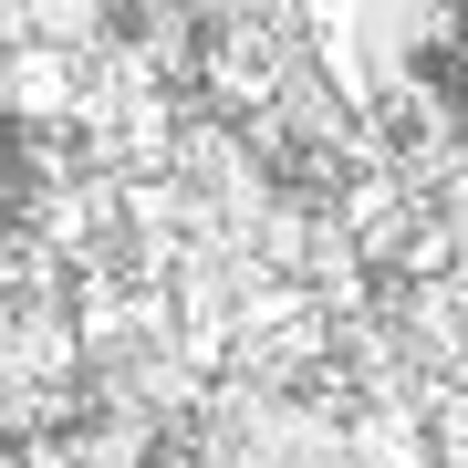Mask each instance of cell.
<instances>
[{"label":"cell","mask_w":468,"mask_h":468,"mask_svg":"<svg viewBox=\"0 0 468 468\" xmlns=\"http://www.w3.org/2000/svg\"><path fill=\"white\" fill-rule=\"evenodd\" d=\"M458 63H468V11H458Z\"/></svg>","instance_id":"1"}]
</instances>
